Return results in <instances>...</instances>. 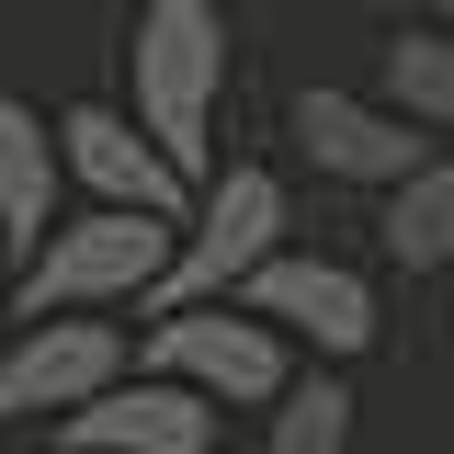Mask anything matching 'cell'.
<instances>
[{"mask_svg":"<svg viewBox=\"0 0 454 454\" xmlns=\"http://www.w3.org/2000/svg\"><path fill=\"white\" fill-rule=\"evenodd\" d=\"M125 375H137L125 318H23L12 352H0V443H35L57 420L103 409Z\"/></svg>","mask_w":454,"mask_h":454,"instance_id":"obj_4","label":"cell"},{"mask_svg":"<svg viewBox=\"0 0 454 454\" xmlns=\"http://www.w3.org/2000/svg\"><path fill=\"white\" fill-rule=\"evenodd\" d=\"M137 375H170V387H193L205 409H250V420H273L295 375H307V352L284 330H262L250 307H193V318H160V330L137 340Z\"/></svg>","mask_w":454,"mask_h":454,"instance_id":"obj_5","label":"cell"},{"mask_svg":"<svg viewBox=\"0 0 454 454\" xmlns=\"http://www.w3.org/2000/svg\"><path fill=\"white\" fill-rule=\"evenodd\" d=\"M216 443H227V409H205L170 375H125L103 409L46 432V454H216Z\"/></svg>","mask_w":454,"mask_h":454,"instance_id":"obj_9","label":"cell"},{"mask_svg":"<svg viewBox=\"0 0 454 454\" xmlns=\"http://www.w3.org/2000/svg\"><path fill=\"white\" fill-rule=\"evenodd\" d=\"M443 409H454V340H443Z\"/></svg>","mask_w":454,"mask_h":454,"instance_id":"obj_15","label":"cell"},{"mask_svg":"<svg viewBox=\"0 0 454 454\" xmlns=\"http://www.w3.org/2000/svg\"><path fill=\"white\" fill-rule=\"evenodd\" d=\"M295 227V193H284L273 160H227L205 193H193V216H182V250H170V284L148 295V330L160 318H193V307H239L250 295V273H273L284 239Z\"/></svg>","mask_w":454,"mask_h":454,"instance_id":"obj_2","label":"cell"},{"mask_svg":"<svg viewBox=\"0 0 454 454\" xmlns=\"http://www.w3.org/2000/svg\"><path fill=\"white\" fill-rule=\"evenodd\" d=\"M57 160H68V193H91L103 216H160V227L193 216V182L137 137L125 103H68L57 114Z\"/></svg>","mask_w":454,"mask_h":454,"instance_id":"obj_8","label":"cell"},{"mask_svg":"<svg viewBox=\"0 0 454 454\" xmlns=\"http://www.w3.org/2000/svg\"><path fill=\"white\" fill-rule=\"evenodd\" d=\"M250 454H352V387H340L330 364H307L295 397L262 420V443H250Z\"/></svg>","mask_w":454,"mask_h":454,"instance_id":"obj_13","label":"cell"},{"mask_svg":"<svg viewBox=\"0 0 454 454\" xmlns=\"http://www.w3.org/2000/svg\"><path fill=\"white\" fill-rule=\"evenodd\" d=\"M262 330H284L307 364H364L375 352V330H387V307H375V273H352L340 250H284L273 273H250V295H239Z\"/></svg>","mask_w":454,"mask_h":454,"instance_id":"obj_7","label":"cell"},{"mask_svg":"<svg viewBox=\"0 0 454 454\" xmlns=\"http://www.w3.org/2000/svg\"><path fill=\"white\" fill-rule=\"evenodd\" d=\"M125 114H137V137L160 148L193 193L216 182V114H227V12L216 0H148L137 12V35H125Z\"/></svg>","mask_w":454,"mask_h":454,"instance_id":"obj_1","label":"cell"},{"mask_svg":"<svg viewBox=\"0 0 454 454\" xmlns=\"http://www.w3.org/2000/svg\"><path fill=\"white\" fill-rule=\"evenodd\" d=\"M170 250H182V227L80 205V216L23 262L12 307H23V318H114V307H137V318H148V295L170 284Z\"/></svg>","mask_w":454,"mask_h":454,"instance_id":"obj_3","label":"cell"},{"mask_svg":"<svg viewBox=\"0 0 454 454\" xmlns=\"http://www.w3.org/2000/svg\"><path fill=\"white\" fill-rule=\"evenodd\" d=\"M284 125H295V160L318 170V182H352V193H375V205H387V193H409L420 170L443 160L420 125H397L375 91H340V80H307Z\"/></svg>","mask_w":454,"mask_h":454,"instance_id":"obj_6","label":"cell"},{"mask_svg":"<svg viewBox=\"0 0 454 454\" xmlns=\"http://www.w3.org/2000/svg\"><path fill=\"white\" fill-rule=\"evenodd\" d=\"M12 330H23V307H12V262H0V352H12Z\"/></svg>","mask_w":454,"mask_h":454,"instance_id":"obj_14","label":"cell"},{"mask_svg":"<svg viewBox=\"0 0 454 454\" xmlns=\"http://www.w3.org/2000/svg\"><path fill=\"white\" fill-rule=\"evenodd\" d=\"M375 103L397 125H420L432 148H454V35L443 23H397L375 46Z\"/></svg>","mask_w":454,"mask_h":454,"instance_id":"obj_11","label":"cell"},{"mask_svg":"<svg viewBox=\"0 0 454 454\" xmlns=\"http://www.w3.org/2000/svg\"><path fill=\"white\" fill-rule=\"evenodd\" d=\"M432 23H443V35H454V12H432Z\"/></svg>","mask_w":454,"mask_h":454,"instance_id":"obj_17","label":"cell"},{"mask_svg":"<svg viewBox=\"0 0 454 454\" xmlns=\"http://www.w3.org/2000/svg\"><path fill=\"white\" fill-rule=\"evenodd\" d=\"M0 454H46V443H0Z\"/></svg>","mask_w":454,"mask_h":454,"instance_id":"obj_16","label":"cell"},{"mask_svg":"<svg viewBox=\"0 0 454 454\" xmlns=\"http://www.w3.org/2000/svg\"><path fill=\"white\" fill-rule=\"evenodd\" d=\"M68 227V160H57V114H35L23 91H0V262L23 284V262Z\"/></svg>","mask_w":454,"mask_h":454,"instance_id":"obj_10","label":"cell"},{"mask_svg":"<svg viewBox=\"0 0 454 454\" xmlns=\"http://www.w3.org/2000/svg\"><path fill=\"white\" fill-rule=\"evenodd\" d=\"M375 250H387L397 273H454V148L420 170L409 193L375 205Z\"/></svg>","mask_w":454,"mask_h":454,"instance_id":"obj_12","label":"cell"}]
</instances>
